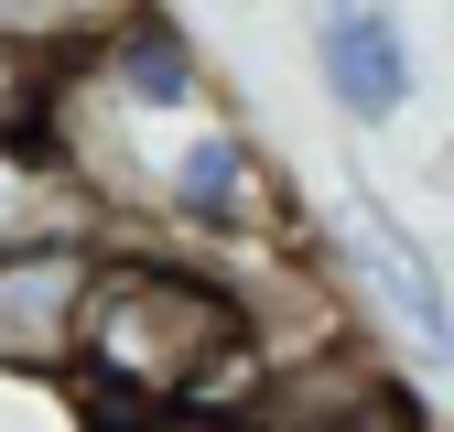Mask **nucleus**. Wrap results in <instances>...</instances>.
Wrapping results in <instances>:
<instances>
[{
	"label": "nucleus",
	"mask_w": 454,
	"mask_h": 432,
	"mask_svg": "<svg viewBox=\"0 0 454 432\" xmlns=\"http://www.w3.org/2000/svg\"><path fill=\"white\" fill-rule=\"evenodd\" d=\"M54 76H66V54H22V43H0V141H33V130H43Z\"/></svg>",
	"instance_id": "obj_8"
},
{
	"label": "nucleus",
	"mask_w": 454,
	"mask_h": 432,
	"mask_svg": "<svg viewBox=\"0 0 454 432\" xmlns=\"http://www.w3.org/2000/svg\"><path fill=\"white\" fill-rule=\"evenodd\" d=\"M76 76L120 108V120H174V108L206 97V66H195V43L162 22V12H120L108 33H87L76 54Z\"/></svg>",
	"instance_id": "obj_5"
},
{
	"label": "nucleus",
	"mask_w": 454,
	"mask_h": 432,
	"mask_svg": "<svg viewBox=\"0 0 454 432\" xmlns=\"http://www.w3.org/2000/svg\"><path fill=\"white\" fill-rule=\"evenodd\" d=\"M54 33H76V22H66V0H0V43L54 54Z\"/></svg>",
	"instance_id": "obj_9"
},
{
	"label": "nucleus",
	"mask_w": 454,
	"mask_h": 432,
	"mask_svg": "<svg viewBox=\"0 0 454 432\" xmlns=\"http://www.w3.org/2000/svg\"><path fill=\"white\" fill-rule=\"evenodd\" d=\"M325 259H335V282H347V303L401 313L411 336L433 346V367H454V303H443V270L411 249V228H401V216H389L379 195H347V205H335Z\"/></svg>",
	"instance_id": "obj_3"
},
{
	"label": "nucleus",
	"mask_w": 454,
	"mask_h": 432,
	"mask_svg": "<svg viewBox=\"0 0 454 432\" xmlns=\"http://www.w3.org/2000/svg\"><path fill=\"white\" fill-rule=\"evenodd\" d=\"M152 195L174 205V228H195V238H239V249H270L281 228H293V216H281V174L260 162L249 130H195V141L152 174Z\"/></svg>",
	"instance_id": "obj_4"
},
{
	"label": "nucleus",
	"mask_w": 454,
	"mask_h": 432,
	"mask_svg": "<svg viewBox=\"0 0 454 432\" xmlns=\"http://www.w3.org/2000/svg\"><path fill=\"white\" fill-rule=\"evenodd\" d=\"M314 66H325V97L347 108V120H401L411 108V87H422V66H411V43H401V22L379 12V0H325V22H314Z\"/></svg>",
	"instance_id": "obj_6"
},
{
	"label": "nucleus",
	"mask_w": 454,
	"mask_h": 432,
	"mask_svg": "<svg viewBox=\"0 0 454 432\" xmlns=\"http://www.w3.org/2000/svg\"><path fill=\"white\" fill-rule=\"evenodd\" d=\"M98 259H108L98 228L0 249V367H12V378H76V336H87V282H98Z\"/></svg>",
	"instance_id": "obj_2"
},
{
	"label": "nucleus",
	"mask_w": 454,
	"mask_h": 432,
	"mask_svg": "<svg viewBox=\"0 0 454 432\" xmlns=\"http://www.w3.org/2000/svg\"><path fill=\"white\" fill-rule=\"evenodd\" d=\"M389 432H433V421H422V411H401V421H389Z\"/></svg>",
	"instance_id": "obj_10"
},
{
	"label": "nucleus",
	"mask_w": 454,
	"mask_h": 432,
	"mask_svg": "<svg viewBox=\"0 0 454 432\" xmlns=\"http://www.w3.org/2000/svg\"><path fill=\"white\" fill-rule=\"evenodd\" d=\"M98 228V205L76 195V174L54 162V141H0V249H33V238H76Z\"/></svg>",
	"instance_id": "obj_7"
},
{
	"label": "nucleus",
	"mask_w": 454,
	"mask_h": 432,
	"mask_svg": "<svg viewBox=\"0 0 454 432\" xmlns=\"http://www.w3.org/2000/svg\"><path fill=\"white\" fill-rule=\"evenodd\" d=\"M270 367L249 336V303L216 282V270H184L162 249H108L87 282V336H76V400L98 432H141V421H239V378Z\"/></svg>",
	"instance_id": "obj_1"
}]
</instances>
